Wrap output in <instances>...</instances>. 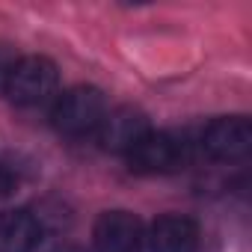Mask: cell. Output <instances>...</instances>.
Instances as JSON below:
<instances>
[{
    "mask_svg": "<svg viewBox=\"0 0 252 252\" xmlns=\"http://www.w3.org/2000/svg\"><path fill=\"white\" fill-rule=\"evenodd\" d=\"M202 152L211 160L234 163L243 160L252 149V125L246 116H220L202 131Z\"/></svg>",
    "mask_w": 252,
    "mask_h": 252,
    "instance_id": "obj_4",
    "label": "cell"
},
{
    "mask_svg": "<svg viewBox=\"0 0 252 252\" xmlns=\"http://www.w3.org/2000/svg\"><path fill=\"white\" fill-rule=\"evenodd\" d=\"M98 252H140L143 249V222L131 211H104L92 228Z\"/></svg>",
    "mask_w": 252,
    "mask_h": 252,
    "instance_id": "obj_6",
    "label": "cell"
},
{
    "mask_svg": "<svg viewBox=\"0 0 252 252\" xmlns=\"http://www.w3.org/2000/svg\"><path fill=\"white\" fill-rule=\"evenodd\" d=\"M149 252H199V225L181 214H163L152 222Z\"/></svg>",
    "mask_w": 252,
    "mask_h": 252,
    "instance_id": "obj_7",
    "label": "cell"
},
{
    "mask_svg": "<svg viewBox=\"0 0 252 252\" xmlns=\"http://www.w3.org/2000/svg\"><path fill=\"white\" fill-rule=\"evenodd\" d=\"M107 116V98L98 86H71L57 95L51 107V125L63 137H89Z\"/></svg>",
    "mask_w": 252,
    "mask_h": 252,
    "instance_id": "obj_1",
    "label": "cell"
},
{
    "mask_svg": "<svg viewBox=\"0 0 252 252\" xmlns=\"http://www.w3.org/2000/svg\"><path fill=\"white\" fill-rule=\"evenodd\" d=\"M12 190H15V175H12L3 163H0V199H6Z\"/></svg>",
    "mask_w": 252,
    "mask_h": 252,
    "instance_id": "obj_9",
    "label": "cell"
},
{
    "mask_svg": "<svg viewBox=\"0 0 252 252\" xmlns=\"http://www.w3.org/2000/svg\"><path fill=\"white\" fill-rule=\"evenodd\" d=\"M54 252H86V249H80V246H71V243H65V246H57Z\"/></svg>",
    "mask_w": 252,
    "mask_h": 252,
    "instance_id": "obj_10",
    "label": "cell"
},
{
    "mask_svg": "<svg viewBox=\"0 0 252 252\" xmlns=\"http://www.w3.org/2000/svg\"><path fill=\"white\" fill-rule=\"evenodd\" d=\"M131 172L140 175H169L190 163V143L169 131H149L128 155Z\"/></svg>",
    "mask_w": 252,
    "mask_h": 252,
    "instance_id": "obj_3",
    "label": "cell"
},
{
    "mask_svg": "<svg viewBox=\"0 0 252 252\" xmlns=\"http://www.w3.org/2000/svg\"><path fill=\"white\" fill-rule=\"evenodd\" d=\"M45 225L27 208H12L0 214V252H36Z\"/></svg>",
    "mask_w": 252,
    "mask_h": 252,
    "instance_id": "obj_8",
    "label": "cell"
},
{
    "mask_svg": "<svg viewBox=\"0 0 252 252\" xmlns=\"http://www.w3.org/2000/svg\"><path fill=\"white\" fill-rule=\"evenodd\" d=\"M149 119L143 110L137 107H116V110H107L104 122L98 125V143L104 152H113V155H128L146 134H149Z\"/></svg>",
    "mask_w": 252,
    "mask_h": 252,
    "instance_id": "obj_5",
    "label": "cell"
},
{
    "mask_svg": "<svg viewBox=\"0 0 252 252\" xmlns=\"http://www.w3.org/2000/svg\"><path fill=\"white\" fill-rule=\"evenodd\" d=\"M60 71L45 57H24L18 60L6 74V98L18 107H39L57 95Z\"/></svg>",
    "mask_w": 252,
    "mask_h": 252,
    "instance_id": "obj_2",
    "label": "cell"
}]
</instances>
